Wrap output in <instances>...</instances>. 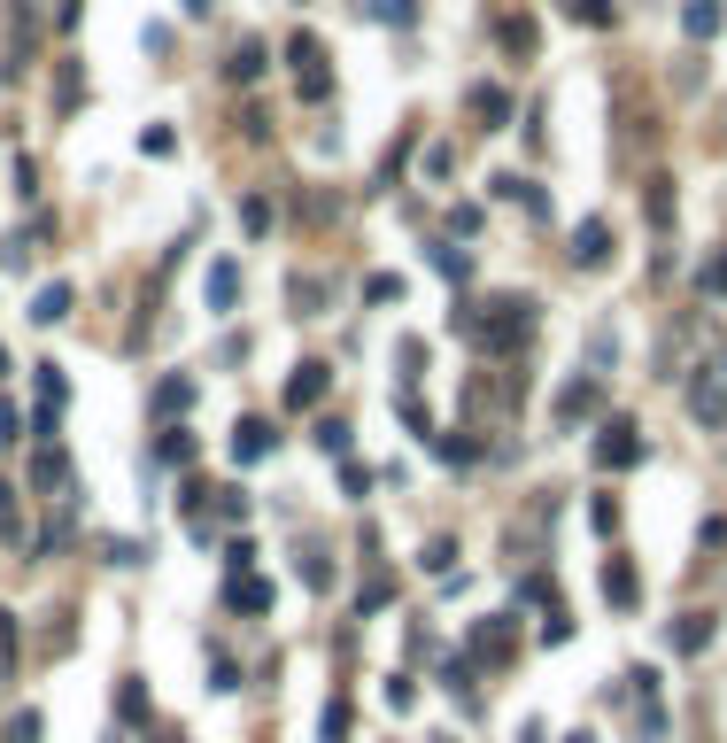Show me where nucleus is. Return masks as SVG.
I'll use <instances>...</instances> for the list:
<instances>
[{"label":"nucleus","mask_w":727,"mask_h":743,"mask_svg":"<svg viewBox=\"0 0 727 743\" xmlns=\"http://www.w3.org/2000/svg\"><path fill=\"white\" fill-rule=\"evenodd\" d=\"M287 62H294L302 101H325V93H333V62H325V39H318V31H294V39H287Z\"/></svg>","instance_id":"1"},{"label":"nucleus","mask_w":727,"mask_h":743,"mask_svg":"<svg viewBox=\"0 0 727 743\" xmlns=\"http://www.w3.org/2000/svg\"><path fill=\"white\" fill-rule=\"evenodd\" d=\"M488 310H495V318H488V326H472V333L488 341L495 357H511L526 333H534V302H526V295H503V302H488Z\"/></svg>","instance_id":"2"},{"label":"nucleus","mask_w":727,"mask_h":743,"mask_svg":"<svg viewBox=\"0 0 727 743\" xmlns=\"http://www.w3.org/2000/svg\"><path fill=\"white\" fill-rule=\"evenodd\" d=\"M596 465H604V473H627V465H642L635 418H604V434H596Z\"/></svg>","instance_id":"3"},{"label":"nucleus","mask_w":727,"mask_h":743,"mask_svg":"<svg viewBox=\"0 0 727 743\" xmlns=\"http://www.w3.org/2000/svg\"><path fill=\"white\" fill-rule=\"evenodd\" d=\"M689 411H697L704 426H727V380L720 372H697V380H689Z\"/></svg>","instance_id":"4"},{"label":"nucleus","mask_w":727,"mask_h":743,"mask_svg":"<svg viewBox=\"0 0 727 743\" xmlns=\"http://www.w3.org/2000/svg\"><path fill=\"white\" fill-rule=\"evenodd\" d=\"M325 387H333V372H325V364H294V380H287V411H318Z\"/></svg>","instance_id":"5"},{"label":"nucleus","mask_w":727,"mask_h":743,"mask_svg":"<svg viewBox=\"0 0 727 743\" xmlns=\"http://www.w3.org/2000/svg\"><path fill=\"white\" fill-rule=\"evenodd\" d=\"M271 449H279V434H271L263 418H240V426H233V465H263Z\"/></svg>","instance_id":"6"},{"label":"nucleus","mask_w":727,"mask_h":743,"mask_svg":"<svg viewBox=\"0 0 727 743\" xmlns=\"http://www.w3.org/2000/svg\"><path fill=\"white\" fill-rule=\"evenodd\" d=\"M263 62H271V47H263V39H240L233 55H225V78H233V86H256Z\"/></svg>","instance_id":"7"},{"label":"nucleus","mask_w":727,"mask_h":743,"mask_svg":"<svg viewBox=\"0 0 727 743\" xmlns=\"http://www.w3.org/2000/svg\"><path fill=\"white\" fill-rule=\"evenodd\" d=\"M604 256H611V225H604V217H588L581 233H573V264H581V271H596Z\"/></svg>","instance_id":"8"},{"label":"nucleus","mask_w":727,"mask_h":743,"mask_svg":"<svg viewBox=\"0 0 727 743\" xmlns=\"http://www.w3.org/2000/svg\"><path fill=\"white\" fill-rule=\"evenodd\" d=\"M635 596H642L635 565H627V558H611V565H604V604H619V612H635Z\"/></svg>","instance_id":"9"},{"label":"nucleus","mask_w":727,"mask_h":743,"mask_svg":"<svg viewBox=\"0 0 727 743\" xmlns=\"http://www.w3.org/2000/svg\"><path fill=\"white\" fill-rule=\"evenodd\" d=\"M62 318H70V287H62V279H47V287L31 295V326H62Z\"/></svg>","instance_id":"10"},{"label":"nucleus","mask_w":727,"mask_h":743,"mask_svg":"<svg viewBox=\"0 0 727 743\" xmlns=\"http://www.w3.org/2000/svg\"><path fill=\"white\" fill-rule=\"evenodd\" d=\"M720 24H727L720 0H681V31H689V39H712Z\"/></svg>","instance_id":"11"},{"label":"nucleus","mask_w":727,"mask_h":743,"mask_svg":"<svg viewBox=\"0 0 727 743\" xmlns=\"http://www.w3.org/2000/svg\"><path fill=\"white\" fill-rule=\"evenodd\" d=\"M233 295H240V264L225 256V264H209V310L225 318V310H233Z\"/></svg>","instance_id":"12"},{"label":"nucleus","mask_w":727,"mask_h":743,"mask_svg":"<svg viewBox=\"0 0 727 743\" xmlns=\"http://www.w3.org/2000/svg\"><path fill=\"white\" fill-rule=\"evenodd\" d=\"M704 643H712V612H689V620L673 627V651H681V658H697Z\"/></svg>","instance_id":"13"},{"label":"nucleus","mask_w":727,"mask_h":743,"mask_svg":"<svg viewBox=\"0 0 727 743\" xmlns=\"http://www.w3.org/2000/svg\"><path fill=\"white\" fill-rule=\"evenodd\" d=\"M155 411L186 418V411H194V380H163V387H155Z\"/></svg>","instance_id":"14"},{"label":"nucleus","mask_w":727,"mask_h":743,"mask_svg":"<svg viewBox=\"0 0 727 743\" xmlns=\"http://www.w3.org/2000/svg\"><path fill=\"white\" fill-rule=\"evenodd\" d=\"M588 411H596V387H588V380H573L565 395H557V418H565V426H573V418H588Z\"/></svg>","instance_id":"15"},{"label":"nucleus","mask_w":727,"mask_h":743,"mask_svg":"<svg viewBox=\"0 0 727 743\" xmlns=\"http://www.w3.org/2000/svg\"><path fill=\"white\" fill-rule=\"evenodd\" d=\"M472 651L480 658H511V620H488L480 635H472Z\"/></svg>","instance_id":"16"},{"label":"nucleus","mask_w":727,"mask_h":743,"mask_svg":"<svg viewBox=\"0 0 727 743\" xmlns=\"http://www.w3.org/2000/svg\"><path fill=\"white\" fill-rule=\"evenodd\" d=\"M495 39H503L511 55H534V24H526V16H503V24H495Z\"/></svg>","instance_id":"17"},{"label":"nucleus","mask_w":727,"mask_h":743,"mask_svg":"<svg viewBox=\"0 0 727 743\" xmlns=\"http://www.w3.org/2000/svg\"><path fill=\"white\" fill-rule=\"evenodd\" d=\"M155 457H163V465H194V434H186V426H171V434L155 442Z\"/></svg>","instance_id":"18"},{"label":"nucleus","mask_w":727,"mask_h":743,"mask_svg":"<svg viewBox=\"0 0 727 743\" xmlns=\"http://www.w3.org/2000/svg\"><path fill=\"white\" fill-rule=\"evenodd\" d=\"M233 604L240 612H271V581H240L233 573Z\"/></svg>","instance_id":"19"},{"label":"nucleus","mask_w":727,"mask_h":743,"mask_svg":"<svg viewBox=\"0 0 727 743\" xmlns=\"http://www.w3.org/2000/svg\"><path fill=\"white\" fill-rule=\"evenodd\" d=\"M39 395H47V411L62 418V403H70V380H62L55 364H39Z\"/></svg>","instance_id":"20"},{"label":"nucleus","mask_w":727,"mask_h":743,"mask_svg":"<svg viewBox=\"0 0 727 743\" xmlns=\"http://www.w3.org/2000/svg\"><path fill=\"white\" fill-rule=\"evenodd\" d=\"M472 117L503 124V117H511V101H503V93H495V86H480V93H472Z\"/></svg>","instance_id":"21"},{"label":"nucleus","mask_w":727,"mask_h":743,"mask_svg":"<svg viewBox=\"0 0 727 743\" xmlns=\"http://www.w3.org/2000/svg\"><path fill=\"white\" fill-rule=\"evenodd\" d=\"M117 713H124V720H147V689H140V682L117 689Z\"/></svg>","instance_id":"22"},{"label":"nucleus","mask_w":727,"mask_h":743,"mask_svg":"<svg viewBox=\"0 0 727 743\" xmlns=\"http://www.w3.org/2000/svg\"><path fill=\"white\" fill-rule=\"evenodd\" d=\"M434 264L449 271V279H465V271H472V256H465V248H449V240H441V248H434Z\"/></svg>","instance_id":"23"},{"label":"nucleus","mask_w":727,"mask_h":743,"mask_svg":"<svg viewBox=\"0 0 727 743\" xmlns=\"http://www.w3.org/2000/svg\"><path fill=\"white\" fill-rule=\"evenodd\" d=\"M318 449H333V457H341V449H349V426H341V418H318Z\"/></svg>","instance_id":"24"},{"label":"nucleus","mask_w":727,"mask_h":743,"mask_svg":"<svg viewBox=\"0 0 727 743\" xmlns=\"http://www.w3.org/2000/svg\"><path fill=\"white\" fill-rule=\"evenodd\" d=\"M372 16H379V24H410L418 8H410V0H372Z\"/></svg>","instance_id":"25"},{"label":"nucleus","mask_w":727,"mask_h":743,"mask_svg":"<svg viewBox=\"0 0 727 743\" xmlns=\"http://www.w3.org/2000/svg\"><path fill=\"white\" fill-rule=\"evenodd\" d=\"M140 148H147V155H171V148H178V140H171V124H147V132H140Z\"/></svg>","instance_id":"26"},{"label":"nucleus","mask_w":727,"mask_h":743,"mask_svg":"<svg viewBox=\"0 0 727 743\" xmlns=\"http://www.w3.org/2000/svg\"><path fill=\"white\" fill-rule=\"evenodd\" d=\"M573 16H581V24H596V31H604V24H611V0H573Z\"/></svg>","instance_id":"27"},{"label":"nucleus","mask_w":727,"mask_h":743,"mask_svg":"<svg viewBox=\"0 0 727 743\" xmlns=\"http://www.w3.org/2000/svg\"><path fill=\"white\" fill-rule=\"evenodd\" d=\"M441 457H449V465H472V457H480V442H465V434H449V442H441Z\"/></svg>","instance_id":"28"},{"label":"nucleus","mask_w":727,"mask_h":743,"mask_svg":"<svg viewBox=\"0 0 727 743\" xmlns=\"http://www.w3.org/2000/svg\"><path fill=\"white\" fill-rule=\"evenodd\" d=\"M426 565H434V573H449V565H457V542H449V535H434V550H426Z\"/></svg>","instance_id":"29"},{"label":"nucleus","mask_w":727,"mask_h":743,"mask_svg":"<svg viewBox=\"0 0 727 743\" xmlns=\"http://www.w3.org/2000/svg\"><path fill=\"white\" fill-rule=\"evenodd\" d=\"M8 743H39V713H16V720H8Z\"/></svg>","instance_id":"30"},{"label":"nucleus","mask_w":727,"mask_h":743,"mask_svg":"<svg viewBox=\"0 0 727 743\" xmlns=\"http://www.w3.org/2000/svg\"><path fill=\"white\" fill-rule=\"evenodd\" d=\"M349 736V705H325V743H341Z\"/></svg>","instance_id":"31"},{"label":"nucleus","mask_w":727,"mask_h":743,"mask_svg":"<svg viewBox=\"0 0 727 743\" xmlns=\"http://www.w3.org/2000/svg\"><path fill=\"white\" fill-rule=\"evenodd\" d=\"M704 295H727V256H712V264H704Z\"/></svg>","instance_id":"32"},{"label":"nucleus","mask_w":727,"mask_h":743,"mask_svg":"<svg viewBox=\"0 0 727 743\" xmlns=\"http://www.w3.org/2000/svg\"><path fill=\"white\" fill-rule=\"evenodd\" d=\"M209 8H217V0H186V16H209Z\"/></svg>","instance_id":"33"},{"label":"nucleus","mask_w":727,"mask_h":743,"mask_svg":"<svg viewBox=\"0 0 727 743\" xmlns=\"http://www.w3.org/2000/svg\"><path fill=\"white\" fill-rule=\"evenodd\" d=\"M0 372H8V349H0Z\"/></svg>","instance_id":"34"},{"label":"nucleus","mask_w":727,"mask_h":743,"mask_svg":"<svg viewBox=\"0 0 727 743\" xmlns=\"http://www.w3.org/2000/svg\"><path fill=\"white\" fill-rule=\"evenodd\" d=\"M720 380H727V372H720Z\"/></svg>","instance_id":"35"}]
</instances>
